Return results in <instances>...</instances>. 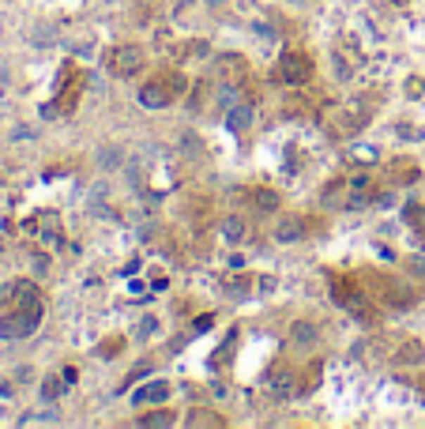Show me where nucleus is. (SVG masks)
Here are the masks:
<instances>
[{
    "instance_id": "obj_1",
    "label": "nucleus",
    "mask_w": 425,
    "mask_h": 429,
    "mask_svg": "<svg viewBox=\"0 0 425 429\" xmlns=\"http://www.w3.org/2000/svg\"><path fill=\"white\" fill-rule=\"evenodd\" d=\"M376 200V189L369 178H339L324 189V204H339V207H362V204H373Z\"/></svg>"
},
{
    "instance_id": "obj_2",
    "label": "nucleus",
    "mask_w": 425,
    "mask_h": 429,
    "mask_svg": "<svg viewBox=\"0 0 425 429\" xmlns=\"http://www.w3.org/2000/svg\"><path fill=\"white\" fill-rule=\"evenodd\" d=\"M312 57L309 53H301V49H286L279 57V80L282 83H290V87H305L312 80Z\"/></svg>"
},
{
    "instance_id": "obj_3",
    "label": "nucleus",
    "mask_w": 425,
    "mask_h": 429,
    "mask_svg": "<svg viewBox=\"0 0 425 429\" xmlns=\"http://www.w3.org/2000/svg\"><path fill=\"white\" fill-rule=\"evenodd\" d=\"M369 109L365 106H339V109H331V117H328V132L331 136H354V132H362L369 125Z\"/></svg>"
},
{
    "instance_id": "obj_4",
    "label": "nucleus",
    "mask_w": 425,
    "mask_h": 429,
    "mask_svg": "<svg viewBox=\"0 0 425 429\" xmlns=\"http://www.w3.org/2000/svg\"><path fill=\"white\" fill-rule=\"evenodd\" d=\"M365 286H376V298L384 301V305H391V309H410L414 305V294L407 290V286H399V282H391L388 275H365L362 279Z\"/></svg>"
},
{
    "instance_id": "obj_5",
    "label": "nucleus",
    "mask_w": 425,
    "mask_h": 429,
    "mask_svg": "<svg viewBox=\"0 0 425 429\" xmlns=\"http://www.w3.org/2000/svg\"><path fill=\"white\" fill-rule=\"evenodd\" d=\"M144 64H147L144 46H117L110 53V68H113V75H121V80L139 75V72H144Z\"/></svg>"
},
{
    "instance_id": "obj_6",
    "label": "nucleus",
    "mask_w": 425,
    "mask_h": 429,
    "mask_svg": "<svg viewBox=\"0 0 425 429\" xmlns=\"http://www.w3.org/2000/svg\"><path fill=\"white\" fill-rule=\"evenodd\" d=\"M245 72H248V64L241 53H219V57L211 61V75H215V83H222V87H237L245 80Z\"/></svg>"
},
{
    "instance_id": "obj_7",
    "label": "nucleus",
    "mask_w": 425,
    "mask_h": 429,
    "mask_svg": "<svg viewBox=\"0 0 425 429\" xmlns=\"http://www.w3.org/2000/svg\"><path fill=\"white\" fill-rule=\"evenodd\" d=\"M173 98L177 94H173L170 80H151V83L139 87V106H147V109H166Z\"/></svg>"
},
{
    "instance_id": "obj_8",
    "label": "nucleus",
    "mask_w": 425,
    "mask_h": 429,
    "mask_svg": "<svg viewBox=\"0 0 425 429\" xmlns=\"http://www.w3.org/2000/svg\"><path fill=\"white\" fill-rule=\"evenodd\" d=\"M8 298L15 301L19 313H30V316H38V321H42V298H38V286H34V282H15V286H8Z\"/></svg>"
},
{
    "instance_id": "obj_9",
    "label": "nucleus",
    "mask_w": 425,
    "mask_h": 429,
    "mask_svg": "<svg viewBox=\"0 0 425 429\" xmlns=\"http://www.w3.org/2000/svg\"><path fill=\"white\" fill-rule=\"evenodd\" d=\"M38 328V316H30V313H8V316H0V339H27L30 332Z\"/></svg>"
},
{
    "instance_id": "obj_10",
    "label": "nucleus",
    "mask_w": 425,
    "mask_h": 429,
    "mask_svg": "<svg viewBox=\"0 0 425 429\" xmlns=\"http://www.w3.org/2000/svg\"><path fill=\"white\" fill-rule=\"evenodd\" d=\"M267 388L275 392V395H282V399H286V395H298V392H301V384H298V373H293V369L279 366V369L267 377Z\"/></svg>"
},
{
    "instance_id": "obj_11",
    "label": "nucleus",
    "mask_w": 425,
    "mask_h": 429,
    "mask_svg": "<svg viewBox=\"0 0 425 429\" xmlns=\"http://www.w3.org/2000/svg\"><path fill=\"white\" fill-rule=\"evenodd\" d=\"M305 234V218L301 215H282L279 226H275V241H282V245H290V241H298Z\"/></svg>"
},
{
    "instance_id": "obj_12",
    "label": "nucleus",
    "mask_w": 425,
    "mask_h": 429,
    "mask_svg": "<svg viewBox=\"0 0 425 429\" xmlns=\"http://www.w3.org/2000/svg\"><path fill=\"white\" fill-rule=\"evenodd\" d=\"M184 218H189L192 226H207L211 223V200H207V196H192V200L184 204Z\"/></svg>"
},
{
    "instance_id": "obj_13",
    "label": "nucleus",
    "mask_w": 425,
    "mask_h": 429,
    "mask_svg": "<svg viewBox=\"0 0 425 429\" xmlns=\"http://www.w3.org/2000/svg\"><path fill=\"white\" fill-rule=\"evenodd\" d=\"M132 399H136V403H166V399H170V384H166V380L144 384V388H139Z\"/></svg>"
},
{
    "instance_id": "obj_14",
    "label": "nucleus",
    "mask_w": 425,
    "mask_h": 429,
    "mask_svg": "<svg viewBox=\"0 0 425 429\" xmlns=\"http://www.w3.org/2000/svg\"><path fill=\"white\" fill-rule=\"evenodd\" d=\"M421 358H425V347L418 339H407V343L395 350V366H421Z\"/></svg>"
},
{
    "instance_id": "obj_15",
    "label": "nucleus",
    "mask_w": 425,
    "mask_h": 429,
    "mask_svg": "<svg viewBox=\"0 0 425 429\" xmlns=\"http://www.w3.org/2000/svg\"><path fill=\"white\" fill-rule=\"evenodd\" d=\"M316 339H320V332H316L312 321H298L290 328V343H298V347H316Z\"/></svg>"
},
{
    "instance_id": "obj_16",
    "label": "nucleus",
    "mask_w": 425,
    "mask_h": 429,
    "mask_svg": "<svg viewBox=\"0 0 425 429\" xmlns=\"http://www.w3.org/2000/svg\"><path fill=\"white\" fill-rule=\"evenodd\" d=\"M245 196H253L256 211H279V192L275 189H260V185H256V189H248Z\"/></svg>"
},
{
    "instance_id": "obj_17",
    "label": "nucleus",
    "mask_w": 425,
    "mask_h": 429,
    "mask_svg": "<svg viewBox=\"0 0 425 429\" xmlns=\"http://www.w3.org/2000/svg\"><path fill=\"white\" fill-rule=\"evenodd\" d=\"M414 178H418V166H414V162H395V166L388 170V181L391 185H410Z\"/></svg>"
},
{
    "instance_id": "obj_18",
    "label": "nucleus",
    "mask_w": 425,
    "mask_h": 429,
    "mask_svg": "<svg viewBox=\"0 0 425 429\" xmlns=\"http://www.w3.org/2000/svg\"><path fill=\"white\" fill-rule=\"evenodd\" d=\"M222 237L226 241H245L248 237V223H245V218H237V215H230L222 223Z\"/></svg>"
},
{
    "instance_id": "obj_19",
    "label": "nucleus",
    "mask_w": 425,
    "mask_h": 429,
    "mask_svg": "<svg viewBox=\"0 0 425 429\" xmlns=\"http://www.w3.org/2000/svg\"><path fill=\"white\" fill-rule=\"evenodd\" d=\"M64 384H68V380H61V373H49V377L46 380H42V399H57V395L64 392Z\"/></svg>"
},
{
    "instance_id": "obj_20",
    "label": "nucleus",
    "mask_w": 425,
    "mask_h": 429,
    "mask_svg": "<svg viewBox=\"0 0 425 429\" xmlns=\"http://www.w3.org/2000/svg\"><path fill=\"white\" fill-rule=\"evenodd\" d=\"M184 425H196V429H203V425H222V418L211 414V411H192L189 418H184Z\"/></svg>"
},
{
    "instance_id": "obj_21",
    "label": "nucleus",
    "mask_w": 425,
    "mask_h": 429,
    "mask_svg": "<svg viewBox=\"0 0 425 429\" xmlns=\"http://www.w3.org/2000/svg\"><path fill=\"white\" fill-rule=\"evenodd\" d=\"M248 120H253V109H248V106H234V113L226 117V125H230L234 132H241V128L248 125Z\"/></svg>"
},
{
    "instance_id": "obj_22",
    "label": "nucleus",
    "mask_w": 425,
    "mask_h": 429,
    "mask_svg": "<svg viewBox=\"0 0 425 429\" xmlns=\"http://www.w3.org/2000/svg\"><path fill=\"white\" fill-rule=\"evenodd\" d=\"M407 223L425 237V207H421V204H410V207H407Z\"/></svg>"
},
{
    "instance_id": "obj_23",
    "label": "nucleus",
    "mask_w": 425,
    "mask_h": 429,
    "mask_svg": "<svg viewBox=\"0 0 425 429\" xmlns=\"http://www.w3.org/2000/svg\"><path fill=\"white\" fill-rule=\"evenodd\" d=\"M177 418H173L170 411H155V414H144L139 418V425H173Z\"/></svg>"
},
{
    "instance_id": "obj_24",
    "label": "nucleus",
    "mask_w": 425,
    "mask_h": 429,
    "mask_svg": "<svg viewBox=\"0 0 425 429\" xmlns=\"http://www.w3.org/2000/svg\"><path fill=\"white\" fill-rule=\"evenodd\" d=\"M226 286H230V294L237 298V294H248V286H253V279H248V275H241V279H226Z\"/></svg>"
},
{
    "instance_id": "obj_25",
    "label": "nucleus",
    "mask_w": 425,
    "mask_h": 429,
    "mask_svg": "<svg viewBox=\"0 0 425 429\" xmlns=\"http://www.w3.org/2000/svg\"><path fill=\"white\" fill-rule=\"evenodd\" d=\"M407 268H410L414 275H425V256H410V260H407Z\"/></svg>"
}]
</instances>
